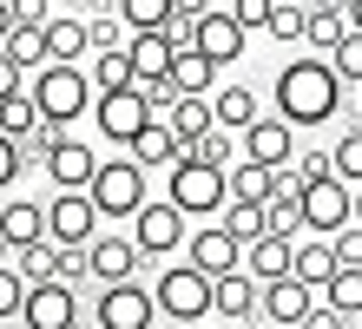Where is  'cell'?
I'll list each match as a JSON object with an SVG mask.
<instances>
[{"mask_svg": "<svg viewBox=\"0 0 362 329\" xmlns=\"http://www.w3.org/2000/svg\"><path fill=\"white\" fill-rule=\"evenodd\" d=\"M33 99H40V112H47V125H73L79 112H93V99H99V86L86 66H73V59H47L33 73Z\"/></svg>", "mask_w": 362, "mask_h": 329, "instance_id": "cell-3", "label": "cell"}, {"mask_svg": "<svg viewBox=\"0 0 362 329\" xmlns=\"http://www.w3.org/2000/svg\"><path fill=\"white\" fill-rule=\"evenodd\" d=\"M356 329H362V316H356Z\"/></svg>", "mask_w": 362, "mask_h": 329, "instance_id": "cell-59", "label": "cell"}, {"mask_svg": "<svg viewBox=\"0 0 362 329\" xmlns=\"http://www.w3.org/2000/svg\"><path fill=\"white\" fill-rule=\"evenodd\" d=\"M165 125H172L185 145H191V139H204V132L218 125V112H211V93H178V99H172V112H165Z\"/></svg>", "mask_w": 362, "mask_h": 329, "instance_id": "cell-26", "label": "cell"}, {"mask_svg": "<svg viewBox=\"0 0 362 329\" xmlns=\"http://www.w3.org/2000/svg\"><path fill=\"white\" fill-rule=\"evenodd\" d=\"M20 86H27V73H20V66H13V53L0 47V99H7V93H20Z\"/></svg>", "mask_w": 362, "mask_h": 329, "instance_id": "cell-50", "label": "cell"}, {"mask_svg": "<svg viewBox=\"0 0 362 329\" xmlns=\"http://www.w3.org/2000/svg\"><path fill=\"white\" fill-rule=\"evenodd\" d=\"M185 151H191V158H204V165H224V171H230V165H238V132H224V125H211L204 139H191Z\"/></svg>", "mask_w": 362, "mask_h": 329, "instance_id": "cell-37", "label": "cell"}, {"mask_svg": "<svg viewBox=\"0 0 362 329\" xmlns=\"http://www.w3.org/2000/svg\"><path fill=\"white\" fill-rule=\"evenodd\" d=\"M257 329H284V323H264V316H257Z\"/></svg>", "mask_w": 362, "mask_h": 329, "instance_id": "cell-56", "label": "cell"}, {"mask_svg": "<svg viewBox=\"0 0 362 329\" xmlns=\"http://www.w3.org/2000/svg\"><path fill=\"white\" fill-rule=\"evenodd\" d=\"M125 151H132V158H139L145 171H172V165L185 158V139H178V132L165 125V119H152V125H145V132H139V139L125 145Z\"/></svg>", "mask_w": 362, "mask_h": 329, "instance_id": "cell-22", "label": "cell"}, {"mask_svg": "<svg viewBox=\"0 0 362 329\" xmlns=\"http://www.w3.org/2000/svg\"><path fill=\"white\" fill-rule=\"evenodd\" d=\"M40 125H47V112H40L33 86H20V93H7V99H0V132H7V139H20V145H27Z\"/></svg>", "mask_w": 362, "mask_h": 329, "instance_id": "cell-27", "label": "cell"}, {"mask_svg": "<svg viewBox=\"0 0 362 329\" xmlns=\"http://www.w3.org/2000/svg\"><path fill=\"white\" fill-rule=\"evenodd\" d=\"M7 53H13V66H20V73H40V66L53 59V47H47V27H13Z\"/></svg>", "mask_w": 362, "mask_h": 329, "instance_id": "cell-33", "label": "cell"}, {"mask_svg": "<svg viewBox=\"0 0 362 329\" xmlns=\"http://www.w3.org/2000/svg\"><path fill=\"white\" fill-rule=\"evenodd\" d=\"M238 145H244V158H257V165H296V125L284 112H264V119H250L238 132Z\"/></svg>", "mask_w": 362, "mask_h": 329, "instance_id": "cell-13", "label": "cell"}, {"mask_svg": "<svg viewBox=\"0 0 362 329\" xmlns=\"http://www.w3.org/2000/svg\"><path fill=\"white\" fill-rule=\"evenodd\" d=\"M165 310H158V290L152 283H139V277H125V283H99V296H93V323L99 329H152Z\"/></svg>", "mask_w": 362, "mask_h": 329, "instance_id": "cell-6", "label": "cell"}, {"mask_svg": "<svg viewBox=\"0 0 362 329\" xmlns=\"http://www.w3.org/2000/svg\"><path fill=\"white\" fill-rule=\"evenodd\" d=\"M178 86V93H211V86H218V59H211L204 47H178L172 53V73H165Z\"/></svg>", "mask_w": 362, "mask_h": 329, "instance_id": "cell-25", "label": "cell"}, {"mask_svg": "<svg viewBox=\"0 0 362 329\" xmlns=\"http://www.w3.org/2000/svg\"><path fill=\"white\" fill-rule=\"evenodd\" d=\"M230 13H238L250 33H264V27H270V13H276V0H230Z\"/></svg>", "mask_w": 362, "mask_h": 329, "instance_id": "cell-45", "label": "cell"}, {"mask_svg": "<svg viewBox=\"0 0 362 329\" xmlns=\"http://www.w3.org/2000/svg\"><path fill=\"white\" fill-rule=\"evenodd\" d=\"M13 27H20V13H13V0H0V47L13 40Z\"/></svg>", "mask_w": 362, "mask_h": 329, "instance_id": "cell-51", "label": "cell"}, {"mask_svg": "<svg viewBox=\"0 0 362 329\" xmlns=\"http://www.w3.org/2000/svg\"><path fill=\"white\" fill-rule=\"evenodd\" d=\"M185 237H191V217L172 204V197H145V211L132 217V244L145 250V263L185 250Z\"/></svg>", "mask_w": 362, "mask_h": 329, "instance_id": "cell-8", "label": "cell"}, {"mask_svg": "<svg viewBox=\"0 0 362 329\" xmlns=\"http://www.w3.org/2000/svg\"><path fill=\"white\" fill-rule=\"evenodd\" d=\"M224 224H230V237H244V244L270 231L264 224V204H250V197H230V204H224Z\"/></svg>", "mask_w": 362, "mask_h": 329, "instance_id": "cell-41", "label": "cell"}, {"mask_svg": "<svg viewBox=\"0 0 362 329\" xmlns=\"http://www.w3.org/2000/svg\"><path fill=\"white\" fill-rule=\"evenodd\" d=\"M296 7H316V0H296Z\"/></svg>", "mask_w": 362, "mask_h": 329, "instance_id": "cell-58", "label": "cell"}, {"mask_svg": "<svg viewBox=\"0 0 362 329\" xmlns=\"http://www.w3.org/2000/svg\"><path fill=\"white\" fill-rule=\"evenodd\" d=\"M343 13H349V27L362 33V0H349V7H343Z\"/></svg>", "mask_w": 362, "mask_h": 329, "instance_id": "cell-52", "label": "cell"}, {"mask_svg": "<svg viewBox=\"0 0 362 329\" xmlns=\"http://www.w3.org/2000/svg\"><path fill=\"white\" fill-rule=\"evenodd\" d=\"M303 40H310V53H336V47L349 40V13H343V7H329V0H316Z\"/></svg>", "mask_w": 362, "mask_h": 329, "instance_id": "cell-28", "label": "cell"}, {"mask_svg": "<svg viewBox=\"0 0 362 329\" xmlns=\"http://www.w3.org/2000/svg\"><path fill=\"white\" fill-rule=\"evenodd\" d=\"M356 224H362V185H356Z\"/></svg>", "mask_w": 362, "mask_h": 329, "instance_id": "cell-55", "label": "cell"}, {"mask_svg": "<svg viewBox=\"0 0 362 329\" xmlns=\"http://www.w3.org/2000/svg\"><path fill=\"white\" fill-rule=\"evenodd\" d=\"M27 290H33V283L20 277V263H0V323L27 310Z\"/></svg>", "mask_w": 362, "mask_h": 329, "instance_id": "cell-42", "label": "cell"}, {"mask_svg": "<svg viewBox=\"0 0 362 329\" xmlns=\"http://www.w3.org/2000/svg\"><path fill=\"white\" fill-rule=\"evenodd\" d=\"M336 257H343V263H362V224H343V231H336Z\"/></svg>", "mask_w": 362, "mask_h": 329, "instance_id": "cell-49", "label": "cell"}, {"mask_svg": "<svg viewBox=\"0 0 362 329\" xmlns=\"http://www.w3.org/2000/svg\"><path fill=\"white\" fill-rule=\"evenodd\" d=\"M112 7L125 13V27H132V33H152V27H172L178 0H112Z\"/></svg>", "mask_w": 362, "mask_h": 329, "instance_id": "cell-34", "label": "cell"}, {"mask_svg": "<svg viewBox=\"0 0 362 329\" xmlns=\"http://www.w3.org/2000/svg\"><path fill=\"white\" fill-rule=\"evenodd\" d=\"M264 224H270L276 237H303V231H310V224H303V185H284V191H276L270 204H264Z\"/></svg>", "mask_w": 362, "mask_h": 329, "instance_id": "cell-31", "label": "cell"}, {"mask_svg": "<svg viewBox=\"0 0 362 329\" xmlns=\"http://www.w3.org/2000/svg\"><path fill=\"white\" fill-rule=\"evenodd\" d=\"M329 59H336V73H343L349 86H362V33H356V27H349V40H343Z\"/></svg>", "mask_w": 362, "mask_h": 329, "instance_id": "cell-43", "label": "cell"}, {"mask_svg": "<svg viewBox=\"0 0 362 329\" xmlns=\"http://www.w3.org/2000/svg\"><path fill=\"white\" fill-rule=\"evenodd\" d=\"M47 231H53V244H93V237L105 231V217L93 204V191H53V204H47Z\"/></svg>", "mask_w": 362, "mask_h": 329, "instance_id": "cell-12", "label": "cell"}, {"mask_svg": "<svg viewBox=\"0 0 362 329\" xmlns=\"http://www.w3.org/2000/svg\"><path fill=\"white\" fill-rule=\"evenodd\" d=\"M7 250H13V244H7V231H0V263H7Z\"/></svg>", "mask_w": 362, "mask_h": 329, "instance_id": "cell-54", "label": "cell"}, {"mask_svg": "<svg viewBox=\"0 0 362 329\" xmlns=\"http://www.w3.org/2000/svg\"><path fill=\"white\" fill-rule=\"evenodd\" d=\"M165 197H172L185 217H224V204H230V171L185 151V158L165 171Z\"/></svg>", "mask_w": 362, "mask_h": 329, "instance_id": "cell-2", "label": "cell"}, {"mask_svg": "<svg viewBox=\"0 0 362 329\" xmlns=\"http://www.w3.org/2000/svg\"><path fill=\"white\" fill-rule=\"evenodd\" d=\"M20 171H27V145L20 139H7V132H0V191H7Z\"/></svg>", "mask_w": 362, "mask_h": 329, "instance_id": "cell-44", "label": "cell"}, {"mask_svg": "<svg viewBox=\"0 0 362 329\" xmlns=\"http://www.w3.org/2000/svg\"><path fill=\"white\" fill-rule=\"evenodd\" d=\"M185 257L198 263L204 277H224V270H244V237H230L224 217H204L198 231L185 237Z\"/></svg>", "mask_w": 362, "mask_h": 329, "instance_id": "cell-11", "label": "cell"}, {"mask_svg": "<svg viewBox=\"0 0 362 329\" xmlns=\"http://www.w3.org/2000/svg\"><path fill=\"white\" fill-rule=\"evenodd\" d=\"M47 47H53V59H86L93 53V33H86V20H79V13H53L47 20Z\"/></svg>", "mask_w": 362, "mask_h": 329, "instance_id": "cell-29", "label": "cell"}, {"mask_svg": "<svg viewBox=\"0 0 362 329\" xmlns=\"http://www.w3.org/2000/svg\"><path fill=\"white\" fill-rule=\"evenodd\" d=\"M356 316H343V310H336V303H323V296H316V310L303 316V323H296V329H349Z\"/></svg>", "mask_w": 362, "mask_h": 329, "instance_id": "cell-46", "label": "cell"}, {"mask_svg": "<svg viewBox=\"0 0 362 329\" xmlns=\"http://www.w3.org/2000/svg\"><path fill=\"white\" fill-rule=\"evenodd\" d=\"M93 329H99V323H93Z\"/></svg>", "mask_w": 362, "mask_h": 329, "instance_id": "cell-61", "label": "cell"}, {"mask_svg": "<svg viewBox=\"0 0 362 329\" xmlns=\"http://www.w3.org/2000/svg\"><path fill=\"white\" fill-rule=\"evenodd\" d=\"M316 296H323V290H316V283H303V277H276V283H264V323H284V329H296V323H303L310 310H316Z\"/></svg>", "mask_w": 362, "mask_h": 329, "instance_id": "cell-15", "label": "cell"}, {"mask_svg": "<svg viewBox=\"0 0 362 329\" xmlns=\"http://www.w3.org/2000/svg\"><path fill=\"white\" fill-rule=\"evenodd\" d=\"M244 270L257 277V283H276V277H290V270H296V237H276V231L250 237V244H244Z\"/></svg>", "mask_w": 362, "mask_h": 329, "instance_id": "cell-19", "label": "cell"}, {"mask_svg": "<svg viewBox=\"0 0 362 329\" xmlns=\"http://www.w3.org/2000/svg\"><path fill=\"white\" fill-rule=\"evenodd\" d=\"M303 224L316 237H336L343 224H356V185H343L336 171L316 178V185H303Z\"/></svg>", "mask_w": 362, "mask_h": 329, "instance_id": "cell-9", "label": "cell"}, {"mask_svg": "<svg viewBox=\"0 0 362 329\" xmlns=\"http://www.w3.org/2000/svg\"><path fill=\"white\" fill-rule=\"evenodd\" d=\"M86 257H93V277L99 283H125V277H139V263H145V250L132 244V237H112V231H99L93 244H86Z\"/></svg>", "mask_w": 362, "mask_h": 329, "instance_id": "cell-18", "label": "cell"}, {"mask_svg": "<svg viewBox=\"0 0 362 329\" xmlns=\"http://www.w3.org/2000/svg\"><path fill=\"white\" fill-rule=\"evenodd\" d=\"M0 231H7L13 250H27V244H40V237H53V231H47V204H40V197H7V204H0Z\"/></svg>", "mask_w": 362, "mask_h": 329, "instance_id": "cell-21", "label": "cell"}, {"mask_svg": "<svg viewBox=\"0 0 362 329\" xmlns=\"http://www.w3.org/2000/svg\"><path fill=\"white\" fill-rule=\"evenodd\" d=\"M86 73H93V86H99V93L139 86V73H132V53H125V47H112V53H93V66H86Z\"/></svg>", "mask_w": 362, "mask_h": 329, "instance_id": "cell-32", "label": "cell"}, {"mask_svg": "<svg viewBox=\"0 0 362 329\" xmlns=\"http://www.w3.org/2000/svg\"><path fill=\"white\" fill-rule=\"evenodd\" d=\"M152 119H158V105L145 99V86H119V93H99L93 99V125H99L105 145H132Z\"/></svg>", "mask_w": 362, "mask_h": 329, "instance_id": "cell-7", "label": "cell"}, {"mask_svg": "<svg viewBox=\"0 0 362 329\" xmlns=\"http://www.w3.org/2000/svg\"><path fill=\"white\" fill-rule=\"evenodd\" d=\"M329 158H336V178L343 185H362V125H349L343 139L329 145Z\"/></svg>", "mask_w": 362, "mask_h": 329, "instance_id": "cell-40", "label": "cell"}, {"mask_svg": "<svg viewBox=\"0 0 362 329\" xmlns=\"http://www.w3.org/2000/svg\"><path fill=\"white\" fill-rule=\"evenodd\" d=\"M303 27H310V7H296V0H276V13H270L264 40H276V47H296V40H303Z\"/></svg>", "mask_w": 362, "mask_h": 329, "instance_id": "cell-38", "label": "cell"}, {"mask_svg": "<svg viewBox=\"0 0 362 329\" xmlns=\"http://www.w3.org/2000/svg\"><path fill=\"white\" fill-rule=\"evenodd\" d=\"M13 13H20V27H47V20H53V0H13Z\"/></svg>", "mask_w": 362, "mask_h": 329, "instance_id": "cell-48", "label": "cell"}, {"mask_svg": "<svg viewBox=\"0 0 362 329\" xmlns=\"http://www.w3.org/2000/svg\"><path fill=\"white\" fill-rule=\"evenodd\" d=\"M86 33H93V53H112V47H125V40H132V27H125L119 7H93Z\"/></svg>", "mask_w": 362, "mask_h": 329, "instance_id": "cell-36", "label": "cell"}, {"mask_svg": "<svg viewBox=\"0 0 362 329\" xmlns=\"http://www.w3.org/2000/svg\"><path fill=\"white\" fill-rule=\"evenodd\" d=\"M40 171L53 178V191H86V185H93V171H99V151H93L86 139H73V132H59L53 151L40 158Z\"/></svg>", "mask_w": 362, "mask_h": 329, "instance_id": "cell-14", "label": "cell"}, {"mask_svg": "<svg viewBox=\"0 0 362 329\" xmlns=\"http://www.w3.org/2000/svg\"><path fill=\"white\" fill-rule=\"evenodd\" d=\"M79 7H105V0H79Z\"/></svg>", "mask_w": 362, "mask_h": 329, "instance_id": "cell-57", "label": "cell"}, {"mask_svg": "<svg viewBox=\"0 0 362 329\" xmlns=\"http://www.w3.org/2000/svg\"><path fill=\"white\" fill-rule=\"evenodd\" d=\"M276 178H284L276 165L238 158V165H230V197H250V204H270V197H276Z\"/></svg>", "mask_w": 362, "mask_h": 329, "instance_id": "cell-30", "label": "cell"}, {"mask_svg": "<svg viewBox=\"0 0 362 329\" xmlns=\"http://www.w3.org/2000/svg\"><path fill=\"white\" fill-rule=\"evenodd\" d=\"M343 86H349V79L336 73L329 53H303V59H290L284 73H276L270 105H276L296 132H310V125H329L336 112H343Z\"/></svg>", "mask_w": 362, "mask_h": 329, "instance_id": "cell-1", "label": "cell"}, {"mask_svg": "<svg viewBox=\"0 0 362 329\" xmlns=\"http://www.w3.org/2000/svg\"><path fill=\"white\" fill-rule=\"evenodd\" d=\"M198 47L218 59V66H238V59H244V47H250V27H244L230 7H211V13L198 20Z\"/></svg>", "mask_w": 362, "mask_h": 329, "instance_id": "cell-17", "label": "cell"}, {"mask_svg": "<svg viewBox=\"0 0 362 329\" xmlns=\"http://www.w3.org/2000/svg\"><path fill=\"white\" fill-rule=\"evenodd\" d=\"M20 329H79V283L47 277L27 290V310H20Z\"/></svg>", "mask_w": 362, "mask_h": 329, "instance_id": "cell-10", "label": "cell"}, {"mask_svg": "<svg viewBox=\"0 0 362 329\" xmlns=\"http://www.w3.org/2000/svg\"><path fill=\"white\" fill-rule=\"evenodd\" d=\"M204 329H244V323H230V316H211V323H204Z\"/></svg>", "mask_w": 362, "mask_h": 329, "instance_id": "cell-53", "label": "cell"}, {"mask_svg": "<svg viewBox=\"0 0 362 329\" xmlns=\"http://www.w3.org/2000/svg\"><path fill=\"white\" fill-rule=\"evenodd\" d=\"M329 171H336V158H329V151H296V178H303V185L329 178Z\"/></svg>", "mask_w": 362, "mask_h": 329, "instance_id": "cell-47", "label": "cell"}, {"mask_svg": "<svg viewBox=\"0 0 362 329\" xmlns=\"http://www.w3.org/2000/svg\"><path fill=\"white\" fill-rule=\"evenodd\" d=\"M336 270H343V257H336V237H316V231L296 237V277H303V283H316V290H323Z\"/></svg>", "mask_w": 362, "mask_h": 329, "instance_id": "cell-23", "label": "cell"}, {"mask_svg": "<svg viewBox=\"0 0 362 329\" xmlns=\"http://www.w3.org/2000/svg\"><path fill=\"white\" fill-rule=\"evenodd\" d=\"M13 257H20V277H27V283H47V277H59V244H53V237H40V244L13 250Z\"/></svg>", "mask_w": 362, "mask_h": 329, "instance_id": "cell-39", "label": "cell"}, {"mask_svg": "<svg viewBox=\"0 0 362 329\" xmlns=\"http://www.w3.org/2000/svg\"><path fill=\"white\" fill-rule=\"evenodd\" d=\"M356 93H362V86H356Z\"/></svg>", "mask_w": 362, "mask_h": 329, "instance_id": "cell-60", "label": "cell"}, {"mask_svg": "<svg viewBox=\"0 0 362 329\" xmlns=\"http://www.w3.org/2000/svg\"><path fill=\"white\" fill-rule=\"evenodd\" d=\"M152 290H158V310L172 316V323H211V316H218V310H211V277L191 257L185 263H165Z\"/></svg>", "mask_w": 362, "mask_h": 329, "instance_id": "cell-5", "label": "cell"}, {"mask_svg": "<svg viewBox=\"0 0 362 329\" xmlns=\"http://www.w3.org/2000/svg\"><path fill=\"white\" fill-rule=\"evenodd\" d=\"M93 204H99V217L105 224H112V217H139L145 211V165L132 158V151H125V158H99V171H93Z\"/></svg>", "mask_w": 362, "mask_h": 329, "instance_id": "cell-4", "label": "cell"}, {"mask_svg": "<svg viewBox=\"0 0 362 329\" xmlns=\"http://www.w3.org/2000/svg\"><path fill=\"white\" fill-rule=\"evenodd\" d=\"M211 310L230 316V323H257V310H264V283L250 277V270H224V277H211Z\"/></svg>", "mask_w": 362, "mask_h": 329, "instance_id": "cell-16", "label": "cell"}, {"mask_svg": "<svg viewBox=\"0 0 362 329\" xmlns=\"http://www.w3.org/2000/svg\"><path fill=\"white\" fill-rule=\"evenodd\" d=\"M211 112H218L224 132H244L250 119H264V99H257V86H218L211 93Z\"/></svg>", "mask_w": 362, "mask_h": 329, "instance_id": "cell-24", "label": "cell"}, {"mask_svg": "<svg viewBox=\"0 0 362 329\" xmlns=\"http://www.w3.org/2000/svg\"><path fill=\"white\" fill-rule=\"evenodd\" d=\"M323 303H336L343 316H362V263H343V270L323 283Z\"/></svg>", "mask_w": 362, "mask_h": 329, "instance_id": "cell-35", "label": "cell"}, {"mask_svg": "<svg viewBox=\"0 0 362 329\" xmlns=\"http://www.w3.org/2000/svg\"><path fill=\"white\" fill-rule=\"evenodd\" d=\"M125 53H132V73H139V86H158L165 73H172V33L165 27H152V33H132L125 40Z\"/></svg>", "mask_w": 362, "mask_h": 329, "instance_id": "cell-20", "label": "cell"}]
</instances>
